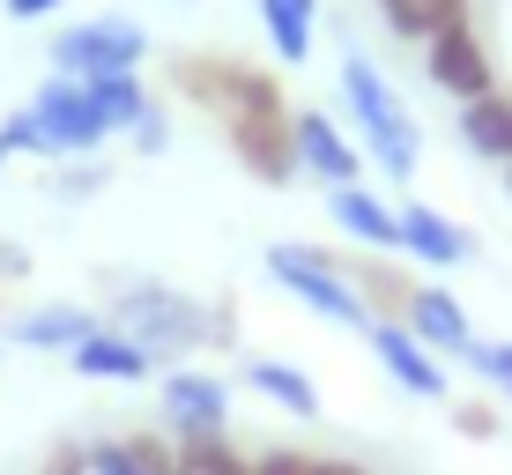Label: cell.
Returning <instances> with one entry per match:
<instances>
[{
	"label": "cell",
	"instance_id": "32",
	"mask_svg": "<svg viewBox=\"0 0 512 475\" xmlns=\"http://www.w3.org/2000/svg\"><path fill=\"white\" fill-rule=\"evenodd\" d=\"M312 475H372L364 461H334V453H312Z\"/></svg>",
	"mask_w": 512,
	"mask_h": 475
},
{
	"label": "cell",
	"instance_id": "13",
	"mask_svg": "<svg viewBox=\"0 0 512 475\" xmlns=\"http://www.w3.org/2000/svg\"><path fill=\"white\" fill-rule=\"evenodd\" d=\"M97 327H104V320H97L90 305H75V297H45V305L15 312V334H8V342H23V349H60V357H67V349H82Z\"/></svg>",
	"mask_w": 512,
	"mask_h": 475
},
{
	"label": "cell",
	"instance_id": "14",
	"mask_svg": "<svg viewBox=\"0 0 512 475\" xmlns=\"http://www.w3.org/2000/svg\"><path fill=\"white\" fill-rule=\"evenodd\" d=\"M327 216L342 223L364 253H401V208H386L372 186H334L327 193Z\"/></svg>",
	"mask_w": 512,
	"mask_h": 475
},
{
	"label": "cell",
	"instance_id": "21",
	"mask_svg": "<svg viewBox=\"0 0 512 475\" xmlns=\"http://www.w3.org/2000/svg\"><path fill=\"white\" fill-rule=\"evenodd\" d=\"M179 468L186 475H245L253 453H238L231 431H208V438H179Z\"/></svg>",
	"mask_w": 512,
	"mask_h": 475
},
{
	"label": "cell",
	"instance_id": "28",
	"mask_svg": "<svg viewBox=\"0 0 512 475\" xmlns=\"http://www.w3.org/2000/svg\"><path fill=\"white\" fill-rule=\"evenodd\" d=\"M253 475H312V453H290V446H268V453H253Z\"/></svg>",
	"mask_w": 512,
	"mask_h": 475
},
{
	"label": "cell",
	"instance_id": "4",
	"mask_svg": "<svg viewBox=\"0 0 512 475\" xmlns=\"http://www.w3.org/2000/svg\"><path fill=\"white\" fill-rule=\"evenodd\" d=\"M423 67H431V82L446 97H490L498 90V75H490V52L483 38H475V23H468V0H431V30H423Z\"/></svg>",
	"mask_w": 512,
	"mask_h": 475
},
{
	"label": "cell",
	"instance_id": "1",
	"mask_svg": "<svg viewBox=\"0 0 512 475\" xmlns=\"http://www.w3.org/2000/svg\"><path fill=\"white\" fill-rule=\"evenodd\" d=\"M342 112H349L364 156H372L386 179H416V171H423V134H416L409 104L394 97V82H386L379 60H364V52L342 60Z\"/></svg>",
	"mask_w": 512,
	"mask_h": 475
},
{
	"label": "cell",
	"instance_id": "23",
	"mask_svg": "<svg viewBox=\"0 0 512 475\" xmlns=\"http://www.w3.org/2000/svg\"><path fill=\"white\" fill-rule=\"evenodd\" d=\"M0 156H52L45 134H38V119H30V104H15V112L0 119Z\"/></svg>",
	"mask_w": 512,
	"mask_h": 475
},
{
	"label": "cell",
	"instance_id": "9",
	"mask_svg": "<svg viewBox=\"0 0 512 475\" xmlns=\"http://www.w3.org/2000/svg\"><path fill=\"white\" fill-rule=\"evenodd\" d=\"M364 342H372V357L386 364V379H394L401 394L446 401V357H431V349H423L401 320H372V327H364Z\"/></svg>",
	"mask_w": 512,
	"mask_h": 475
},
{
	"label": "cell",
	"instance_id": "8",
	"mask_svg": "<svg viewBox=\"0 0 512 475\" xmlns=\"http://www.w3.org/2000/svg\"><path fill=\"white\" fill-rule=\"evenodd\" d=\"M223 142L260 186H290L297 179V134H290V112H238L223 119Z\"/></svg>",
	"mask_w": 512,
	"mask_h": 475
},
{
	"label": "cell",
	"instance_id": "15",
	"mask_svg": "<svg viewBox=\"0 0 512 475\" xmlns=\"http://www.w3.org/2000/svg\"><path fill=\"white\" fill-rule=\"evenodd\" d=\"M401 253H416L423 268H461L475 245H468L461 223H446L431 201H409V208H401Z\"/></svg>",
	"mask_w": 512,
	"mask_h": 475
},
{
	"label": "cell",
	"instance_id": "34",
	"mask_svg": "<svg viewBox=\"0 0 512 475\" xmlns=\"http://www.w3.org/2000/svg\"><path fill=\"white\" fill-rule=\"evenodd\" d=\"M505 186H512V171H505Z\"/></svg>",
	"mask_w": 512,
	"mask_h": 475
},
{
	"label": "cell",
	"instance_id": "18",
	"mask_svg": "<svg viewBox=\"0 0 512 475\" xmlns=\"http://www.w3.org/2000/svg\"><path fill=\"white\" fill-rule=\"evenodd\" d=\"M461 142L483 156V164L512 171V90H490V97L461 104Z\"/></svg>",
	"mask_w": 512,
	"mask_h": 475
},
{
	"label": "cell",
	"instance_id": "30",
	"mask_svg": "<svg viewBox=\"0 0 512 475\" xmlns=\"http://www.w3.org/2000/svg\"><path fill=\"white\" fill-rule=\"evenodd\" d=\"M38 475H90V446H52Z\"/></svg>",
	"mask_w": 512,
	"mask_h": 475
},
{
	"label": "cell",
	"instance_id": "19",
	"mask_svg": "<svg viewBox=\"0 0 512 475\" xmlns=\"http://www.w3.org/2000/svg\"><path fill=\"white\" fill-rule=\"evenodd\" d=\"M260 8V30H268V45H275V60H305L312 52V23H320V0H253Z\"/></svg>",
	"mask_w": 512,
	"mask_h": 475
},
{
	"label": "cell",
	"instance_id": "6",
	"mask_svg": "<svg viewBox=\"0 0 512 475\" xmlns=\"http://www.w3.org/2000/svg\"><path fill=\"white\" fill-rule=\"evenodd\" d=\"M141 60H149V38H141L134 15H82L52 38V75H75V82L134 75Z\"/></svg>",
	"mask_w": 512,
	"mask_h": 475
},
{
	"label": "cell",
	"instance_id": "35",
	"mask_svg": "<svg viewBox=\"0 0 512 475\" xmlns=\"http://www.w3.org/2000/svg\"><path fill=\"white\" fill-rule=\"evenodd\" d=\"M0 349H8V342H0Z\"/></svg>",
	"mask_w": 512,
	"mask_h": 475
},
{
	"label": "cell",
	"instance_id": "25",
	"mask_svg": "<svg viewBox=\"0 0 512 475\" xmlns=\"http://www.w3.org/2000/svg\"><path fill=\"white\" fill-rule=\"evenodd\" d=\"M379 15H386L394 38H423L431 30V0H379Z\"/></svg>",
	"mask_w": 512,
	"mask_h": 475
},
{
	"label": "cell",
	"instance_id": "3",
	"mask_svg": "<svg viewBox=\"0 0 512 475\" xmlns=\"http://www.w3.org/2000/svg\"><path fill=\"white\" fill-rule=\"evenodd\" d=\"M171 90H179L186 104H201V112H216V119L290 112V97H282V82L268 75V67L231 60V52H179V60H171Z\"/></svg>",
	"mask_w": 512,
	"mask_h": 475
},
{
	"label": "cell",
	"instance_id": "20",
	"mask_svg": "<svg viewBox=\"0 0 512 475\" xmlns=\"http://www.w3.org/2000/svg\"><path fill=\"white\" fill-rule=\"evenodd\" d=\"M245 386H253L260 401H282L290 416H312V409H320V386L297 372V364H282V357H253V364H245Z\"/></svg>",
	"mask_w": 512,
	"mask_h": 475
},
{
	"label": "cell",
	"instance_id": "27",
	"mask_svg": "<svg viewBox=\"0 0 512 475\" xmlns=\"http://www.w3.org/2000/svg\"><path fill=\"white\" fill-rule=\"evenodd\" d=\"M90 475H141L134 453H127V438H97V446H90Z\"/></svg>",
	"mask_w": 512,
	"mask_h": 475
},
{
	"label": "cell",
	"instance_id": "22",
	"mask_svg": "<svg viewBox=\"0 0 512 475\" xmlns=\"http://www.w3.org/2000/svg\"><path fill=\"white\" fill-rule=\"evenodd\" d=\"M461 364H468L483 386H498V394L512 401V342H483V334H475V342L461 349Z\"/></svg>",
	"mask_w": 512,
	"mask_h": 475
},
{
	"label": "cell",
	"instance_id": "5",
	"mask_svg": "<svg viewBox=\"0 0 512 475\" xmlns=\"http://www.w3.org/2000/svg\"><path fill=\"white\" fill-rule=\"evenodd\" d=\"M268 283H282L305 312H320L334 327H372V312H364V297L349 290L342 260L320 253V245H268Z\"/></svg>",
	"mask_w": 512,
	"mask_h": 475
},
{
	"label": "cell",
	"instance_id": "12",
	"mask_svg": "<svg viewBox=\"0 0 512 475\" xmlns=\"http://www.w3.org/2000/svg\"><path fill=\"white\" fill-rule=\"evenodd\" d=\"M401 327H409L416 342L431 349V357H461V349L475 342L461 297H453L446 283H416V290H409V312H401Z\"/></svg>",
	"mask_w": 512,
	"mask_h": 475
},
{
	"label": "cell",
	"instance_id": "33",
	"mask_svg": "<svg viewBox=\"0 0 512 475\" xmlns=\"http://www.w3.org/2000/svg\"><path fill=\"white\" fill-rule=\"evenodd\" d=\"M171 475H186V468H171Z\"/></svg>",
	"mask_w": 512,
	"mask_h": 475
},
{
	"label": "cell",
	"instance_id": "16",
	"mask_svg": "<svg viewBox=\"0 0 512 475\" xmlns=\"http://www.w3.org/2000/svg\"><path fill=\"white\" fill-rule=\"evenodd\" d=\"M67 364H75L82 379H104V386H141V379H156V364L141 357L119 327H97L82 349H67Z\"/></svg>",
	"mask_w": 512,
	"mask_h": 475
},
{
	"label": "cell",
	"instance_id": "10",
	"mask_svg": "<svg viewBox=\"0 0 512 475\" xmlns=\"http://www.w3.org/2000/svg\"><path fill=\"white\" fill-rule=\"evenodd\" d=\"M290 134H297V171H312L327 193L334 186H357L364 156H357V142H349L327 112H290Z\"/></svg>",
	"mask_w": 512,
	"mask_h": 475
},
{
	"label": "cell",
	"instance_id": "26",
	"mask_svg": "<svg viewBox=\"0 0 512 475\" xmlns=\"http://www.w3.org/2000/svg\"><path fill=\"white\" fill-rule=\"evenodd\" d=\"M127 142L141 149V156H164V142H171V119H164V104H149V112L134 119V134Z\"/></svg>",
	"mask_w": 512,
	"mask_h": 475
},
{
	"label": "cell",
	"instance_id": "24",
	"mask_svg": "<svg viewBox=\"0 0 512 475\" xmlns=\"http://www.w3.org/2000/svg\"><path fill=\"white\" fill-rule=\"evenodd\" d=\"M453 431L475 438V446H490V438H498V401H453Z\"/></svg>",
	"mask_w": 512,
	"mask_h": 475
},
{
	"label": "cell",
	"instance_id": "36",
	"mask_svg": "<svg viewBox=\"0 0 512 475\" xmlns=\"http://www.w3.org/2000/svg\"><path fill=\"white\" fill-rule=\"evenodd\" d=\"M245 475H253V468H245Z\"/></svg>",
	"mask_w": 512,
	"mask_h": 475
},
{
	"label": "cell",
	"instance_id": "29",
	"mask_svg": "<svg viewBox=\"0 0 512 475\" xmlns=\"http://www.w3.org/2000/svg\"><path fill=\"white\" fill-rule=\"evenodd\" d=\"M104 179H112L104 164H97V171H60V179H52V193H60V201H82V193H97Z\"/></svg>",
	"mask_w": 512,
	"mask_h": 475
},
{
	"label": "cell",
	"instance_id": "17",
	"mask_svg": "<svg viewBox=\"0 0 512 475\" xmlns=\"http://www.w3.org/2000/svg\"><path fill=\"white\" fill-rule=\"evenodd\" d=\"M342 260V253H334ZM342 275H349V290L364 297V312H372V320H401V312H409V275L394 268V260H379V253H357V260H342Z\"/></svg>",
	"mask_w": 512,
	"mask_h": 475
},
{
	"label": "cell",
	"instance_id": "2",
	"mask_svg": "<svg viewBox=\"0 0 512 475\" xmlns=\"http://www.w3.org/2000/svg\"><path fill=\"white\" fill-rule=\"evenodd\" d=\"M104 327H119L141 357L164 372V364H179L208 342V305H193V297L171 290V283H119L112 305H104Z\"/></svg>",
	"mask_w": 512,
	"mask_h": 475
},
{
	"label": "cell",
	"instance_id": "11",
	"mask_svg": "<svg viewBox=\"0 0 512 475\" xmlns=\"http://www.w3.org/2000/svg\"><path fill=\"white\" fill-rule=\"evenodd\" d=\"M164 424L179 438H208L231 424V386L208 372H164Z\"/></svg>",
	"mask_w": 512,
	"mask_h": 475
},
{
	"label": "cell",
	"instance_id": "31",
	"mask_svg": "<svg viewBox=\"0 0 512 475\" xmlns=\"http://www.w3.org/2000/svg\"><path fill=\"white\" fill-rule=\"evenodd\" d=\"M0 8H8L15 23H38V15H52V8H67V0H0Z\"/></svg>",
	"mask_w": 512,
	"mask_h": 475
},
{
	"label": "cell",
	"instance_id": "7",
	"mask_svg": "<svg viewBox=\"0 0 512 475\" xmlns=\"http://www.w3.org/2000/svg\"><path fill=\"white\" fill-rule=\"evenodd\" d=\"M30 119H38V134H45L52 156H90V149L112 142V127H104L90 82H75V75H45L38 97H30Z\"/></svg>",
	"mask_w": 512,
	"mask_h": 475
}]
</instances>
